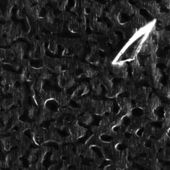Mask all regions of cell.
Segmentation results:
<instances>
[{
    "label": "cell",
    "instance_id": "1",
    "mask_svg": "<svg viewBox=\"0 0 170 170\" xmlns=\"http://www.w3.org/2000/svg\"><path fill=\"white\" fill-rule=\"evenodd\" d=\"M78 119L81 120L83 122V123H84V124H86V125L91 124L92 123V115L88 112L85 113L83 116L81 117Z\"/></svg>",
    "mask_w": 170,
    "mask_h": 170
},
{
    "label": "cell",
    "instance_id": "2",
    "mask_svg": "<svg viewBox=\"0 0 170 170\" xmlns=\"http://www.w3.org/2000/svg\"><path fill=\"white\" fill-rule=\"evenodd\" d=\"M131 114L133 117L139 118L144 115V111L142 108H141L140 107H136L134 109L132 110Z\"/></svg>",
    "mask_w": 170,
    "mask_h": 170
},
{
    "label": "cell",
    "instance_id": "3",
    "mask_svg": "<svg viewBox=\"0 0 170 170\" xmlns=\"http://www.w3.org/2000/svg\"><path fill=\"white\" fill-rule=\"evenodd\" d=\"M13 105V98H7V99H5L3 101H2L1 105L2 108L4 110H8L9 108L11 107V105Z\"/></svg>",
    "mask_w": 170,
    "mask_h": 170
},
{
    "label": "cell",
    "instance_id": "4",
    "mask_svg": "<svg viewBox=\"0 0 170 170\" xmlns=\"http://www.w3.org/2000/svg\"><path fill=\"white\" fill-rule=\"evenodd\" d=\"M87 132V130L86 128H84L82 127V126H78V131H77V136L78 138H82V137L86 135Z\"/></svg>",
    "mask_w": 170,
    "mask_h": 170
},
{
    "label": "cell",
    "instance_id": "5",
    "mask_svg": "<svg viewBox=\"0 0 170 170\" xmlns=\"http://www.w3.org/2000/svg\"><path fill=\"white\" fill-rule=\"evenodd\" d=\"M83 112V110L81 109V108H74L73 114H74L76 116H78L81 114Z\"/></svg>",
    "mask_w": 170,
    "mask_h": 170
},
{
    "label": "cell",
    "instance_id": "6",
    "mask_svg": "<svg viewBox=\"0 0 170 170\" xmlns=\"http://www.w3.org/2000/svg\"><path fill=\"white\" fill-rule=\"evenodd\" d=\"M30 169H35L36 168V164H31L29 166Z\"/></svg>",
    "mask_w": 170,
    "mask_h": 170
},
{
    "label": "cell",
    "instance_id": "7",
    "mask_svg": "<svg viewBox=\"0 0 170 170\" xmlns=\"http://www.w3.org/2000/svg\"><path fill=\"white\" fill-rule=\"evenodd\" d=\"M55 165H52V166L49 168V169H55Z\"/></svg>",
    "mask_w": 170,
    "mask_h": 170
}]
</instances>
